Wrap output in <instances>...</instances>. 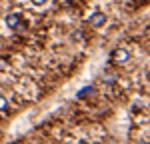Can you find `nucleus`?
<instances>
[{
  "instance_id": "obj_1",
  "label": "nucleus",
  "mask_w": 150,
  "mask_h": 144,
  "mask_svg": "<svg viewBox=\"0 0 150 144\" xmlns=\"http://www.w3.org/2000/svg\"><path fill=\"white\" fill-rule=\"evenodd\" d=\"M128 60H130V52H128L126 48H114L112 52H110V62L116 64V66H122V64H126Z\"/></svg>"
},
{
  "instance_id": "obj_4",
  "label": "nucleus",
  "mask_w": 150,
  "mask_h": 144,
  "mask_svg": "<svg viewBox=\"0 0 150 144\" xmlns=\"http://www.w3.org/2000/svg\"><path fill=\"white\" fill-rule=\"evenodd\" d=\"M92 92H94V86H92V84H88V86H84L82 90L76 92V98H86V96H90Z\"/></svg>"
},
{
  "instance_id": "obj_5",
  "label": "nucleus",
  "mask_w": 150,
  "mask_h": 144,
  "mask_svg": "<svg viewBox=\"0 0 150 144\" xmlns=\"http://www.w3.org/2000/svg\"><path fill=\"white\" fill-rule=\"evenodd\" d=\"M8 108H10V104H8L6 96H4V94H0V112H8Z\"/></svg>"
},
{
  "instance_id": "obj_3",
  "label": "nucleus",
  "mask_w": 150,
  "mask_h": 144,
  "mask_svg": "<svg viewBox=\"0 0 150 144\" xmlns=\"http://www.w3.org/2000/svg\"><path fill=\"white\" fill-rule=\"evenodd\" d=\"M88 24L92 26V28H102L104 24H106V14L102 10H94L90 16H88Z\"/></svg>"
},
{
  "instance_id": "obj_2",
  "label": "nucleus",
  "mask_w": 150,
  "mask_h": 144,
  "mask_svg": "<svg viewBox=\"0 0 150 144\" xmlns=\"http://www.w3.org/2000/svg\"><path fill=\"white\" fill-rule=\"evenodd\" d=\"M4 22H6V26H8L10 30L24 28V18H22V14H18V12H10V14H6V16H4Z\"/></svg>"
},
{
  "instance_id": "obj_6",
  "label": "nucleus",
  "mask_w": 150,
  "mask_h": 144,
  "mask_svg": "<svg viewBox=\"0 0 150 144\" xmlns=\"http://www.w3.org/2000/svg\"><path fill=\"white\" fill-rule=\"evenodd\" d=\"M30 2H32L34 6H44V4H46L48 0H30Z\"/></svg>"
}]
</instances>
